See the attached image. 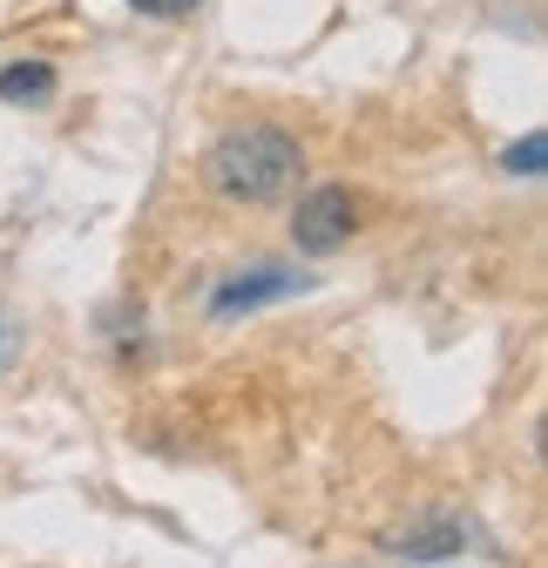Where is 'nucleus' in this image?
Here are the masks:
<instances>
[{"label": "nucleus", "instance_id": "f257e3e1", "mask_svg": "<svg viewBox=\"0 0 548 568\" xmlns=\"http://www.w3.org/2000/svg\"><path fill=\"white\" fill-rule=\"evenodd\" d=\"M305 170V150L285 135V129H271V122H244V129H224L211 142V156H203V176H211L217 196L231 203H271V196H285Z\"/></svg>", "mask_w": 548, "mask_h": 568}, {"label": "nucleus", "instance_id": "f03ea898", "mask_svg": "<svg viewBox=\"0 0 548 568\" xmlns=\"http://www.w3.org/2000/svg\"><path fill=\"white\" fill-rule=\"evenodd\" d=\"M353 231H359V203L338 190V183H325V190L298 196L292 237H298V251H305V257H332L338 244H353Z\"/></svg>", "mask_w": 548, "mask_h": 568}, {"label": "nucleus", "instance_id": "7ed1b4c3", "mask_svg": "<svg viewBox=\"0 0 548 568\" xmlns=\"http://www.w3.org/2000/svg\"><path fill=\"white\" fill-rule=\"evenodd\" d=\"M312 277L285 271V264H257V271H237L211 292V318H237V312H257V305H278V298H298Z\"/></svg>", "mask_w": 548, "mask_h": 568}, {"label": "nucleus", "instance_id": "20e7f679", "mask_svg": "<svg viewBox=\"0 0 548 568\" xmlns=\"http://www.w3.org/2000/svg\"><path fill=\"white\" fill-rule=\"evenodd\" d=\"M467 541H474V521H460V515H427V521H414V528L386 535V548H393L399 561H440V555H460Z\"/></svg>", "mask_w": 548, "mask_h": 568}, {"label": "nucleus", "instance_id": "39448f33", "mask_svg": "<svg viewBox=\"0 0 548 568\" xmlns=\"http://www.w3.org/2000/svg\"><path fill=\"white\" fill-rule=\"evenodd\" d=\"M54 95V68L48 61H14L0 68V102H48Z\"/></svg>", "mask_w": 548, "mask_h": 568}, {"label": "nucleus", "instance_id": "423d86ee", "mask_svg": "<svg viewBox=\"0 0 548 568\" xmlns=\"http://www.w3.org/2000/svg\"><path fill=\"white\" fill-rule=\"evenodd\" d=\"M541 163H548V135L541 129H528L521 142H508V156H501L508 176H541Z\"/></svg>", "mask_w": 548, "mask_h": 568}, {"label": "nucleus", "instance_id": "0eeeda50", "mask_svg": "<svg viewBox=\"0 0 548 568\" xmlns=\"http://www.w3.org/2000/svg\"><path fill=\"white\" fill-rule=\"evenodd\" d=\"M129 8H143V14H163V21H176V14L203 8V0H129Z\"/></svg>", "mask_w": 548, "mask_h": 568}, {"label": "nucleus", "instance_id": "6e6552de", "mask_svg": "<svg viewBox=\"0 0 548 568\" xmlns=\"http://www.w3.org/2000/svg\"><path fill=\"white\" fill-rule=\"evenodd\" d=\"M14 352H21V332H14V318H8V312H0V373L14 366Z\"/></svg>", "mask_w": 548, "mask_h": 568}]
</instances>
